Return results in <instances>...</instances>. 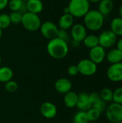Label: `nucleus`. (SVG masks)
Instances as JSON below:
<instances>
[{
    "label": "nucleus",
    "instance_id": "14",
    "mask_svg": "<svg viewBox=\"0 0 122 123\" xmlns=\"http://www.w3.org/2000/svg\"><path fill=\"white\" fill-rule=\"evenodd\" d=\"M76 107L79 110L84 112H86L91 108L92 104L90 101L89 94L87 92H81L78 94V102Z\"/></svg>",
    "mask_w": 122,
    "mask_h": 123
},
{
    "label": "nucleus",
    "instance_id": "38",
    "mask_svg": "<svg viewBox=\"0 0 122 123\" xmlns=\"http://www.w3.org/2000/svg\"><path fill=\"white\" fill-rule=\"evenodd\" d=\"M63 14H70L69 9H68V6H66V7H65V8L63 9Z\"/></svg>",
    "mask_w": 122,
    "mask_h": 123
},
{
    "label": "nucleus",
    "instance_id": "17",
    "mask_svg": "<svg viewBox=\"0 0 122 123\" xmlns=\"http://www.w3.org/2000/svg\"><path fill=\"white\" fill-rule=\"evenodd\" d=\"M106 58L111 64L122 62V51L117 48L110 50L106 55Z\"/></svg>",
    "mask_w": 122,
    "mask_h": 123
},
{
    "label": "nucleus",
    "instance_id": "18",
    "mask_svg": "<svg viewBox=\"0 0 122 123\" xmlns=\"http://www.w3.org/2000/svg\"><path fill=\"white\" fill-rule=\"evenodd\" d=\"M78 102V94L73 91H70L69 92L66 93L64 95L63 98V102L64 105L66 106L68 108H73L76 107Z\"/></svg>",
    "mask_w": 122,
    "mask_h": 123
},
{
    "label": "nucleus",
    "instance_id": "43",
    "mask_svg": "<svg viewBox=\"0 0 122 123\" xmlns=\"http://www.w3.org/2000/svg\"><path fill=\"white\" fill-rule=\"evenodd\" d=\"M122 123V121H119V122H117V123Z\"/></svg>",
    "mask_w": 122,
    "mask_h": 123
},
{
    "label": "nucleus",
    "instance_id": "7",
    "mask_svg": "<svg viewBox=\"0 0 122 123\" xmlns=\"http://www.w3.org/2000/svg\"><path fill=\"white\" fill-rule=\"evenodd\" d=\"M99 45L104 48H109L116 44L117 36L110 30L103 31L99 36Z\"/></svg>",
    "mask_w": 122,
    "mask_h": 123
},
{
    "label": "nucleus",
    "instance_id": "42",
    "mask_svg": "<svg viewBox=\"0 0 122 123\" xmlns=\"http://www.w3.org/2000/svg\"><path fill=\"white\" fill-rule=\"evenodd\" d=\"M22 1H24V2H26V1H27L28 0H22Z\"/></svg>",
    "mask_w": 122,
    "mask_h": 123
},
{
    "label": "nucleus",
    "instance_id": "39",
    "mask_svg": "<svg viewBox=\"0 0 122 123\" xmlns=\"http://www.w3.org/2000/svg\"><path fill=\"white\" fill-rule=\"evenodd\" d=\"M90 3H99L101 0H88Z\"/></svg>",
    "mask_w": 122,
    "mask_h": 123
},
{
    "label": "nucleus",
    "instance_id": "29",
    "mask_svg": "<svg viewBox=\"0 0 122 123\" xmlns=\"http://www.w3.org/2000/svg\"><path fill=\"white\" fill-rule=\"evenodd\" d=\"M113 102L122 105V86L116 88L113 92Z\"/></svg>",
    "mask_w": 122,
    "mask_h": 123
},
{
    "label": "nucleus",
    "instance_id": "25",
    "mask_svg": "<svg viewBox=\"0 0 122 123\" xmlns=\"http://www.w3.org/2000/svg\"><path fill=\"white\" fill-rule=\"evenodd\" d=\"M101 113L100 112H99L97 110L94 109L93 107H91L86 111V115L88 122H94L98 120L101 116Z\"/></svg>",
    "mask_w": 122,
    "mask_h": 123
},
{
    "label": "nucleus",
    "instance_id": "37",
    "mask_svg": "<svg viewBox=\"0 0 122 123\" xmlns=\"http://www.w3.org/2000/svg\"><path fill=\"white\" fill-rule=\"evenodd\" d=\"M119 17H122V4L119 6Z\"/></svg>",
    "mask_w": 122,
    "mask_h": 123
},
{
    "label": "nucleus",
    "instance_id": "31",
    "mask_svg": "<svg viewBox=\"0 0 122 123\" xmlns=\"http://www.w3.org/2000/svg\"><path fill=\"white\" fill-rule=\"evenodd\" d=\"M92 107H93L94 109L97 110L99 112H100L101 113H102L103 112H105L106 110V107H107L106 102H105L102 99H100L99 102H97L95 104H93L92 105Z\"/></svg>",
    "mask_w": 122,
    "mask_h": 123
},
{
    "label": "nucleus",
    "instance_id": "13",
    "mask_svg": "<svg viewBox=\"0 0 122 123\" xmlns=\"http://www.w3.org/2000/svg\"><path fill=\"white\" fill-rule=\"evenodd\" d=\"M72 82L67 78H60L55 83V90L63 94H65L72 89Z\"/></svg>",
    "mask_w": 122,
    "mask_h": 123
},
{
    "label": "nucleus",
    "instance_id": "10",
    "mask_svg": "<svg viewBox=\"0 0 122 123\" xmlns=\"http://www.w3.org/2000/svg\"><path fill=\"white\" fill-rule=\"evenodd\" d=\"M70 35L73 41L81 43L87 35V30L84 25L77 23L70 28Z\"/></svg>",
    "mask_w": 122,
    "mask_h": 123
},
{
    "label": "nucleus",
    "instance_id": "19",
    "mask_svg": "<svg viewBox=\"0 0 122 123\" xmlns=\"http://www.w3.org/2000/svg\"><path fill=\"white\" fill-rule=\"evenodd\" d=\"M114 9V2L112 0H101L99 3L98 11L104 16L109 14Z\"/></svg>",
    "mask_w": 122,
    "mask_h": 123
},
{
    "label": "nucleus",
    "instance_id": "3",
    "mask_svg": "<svg viewBox=\"0 0 122 123\" xmlns=\"http://www.w3.org/2000/svg\"><path fill=\"white\" fill-rule=\"evenodd\" d=\"M67 6L73 17L81 18L90 10V2L88 0H70Z\"/></svg>",
    "mask_w": 122,
    "mask_h": 123
},
{
    "label": "nucleus",
    "instance_id": "2",
    "mask_svg": "<svg viewBox=\"0 0 122 123\" xmlns=\"http://www.w3.org/2000/svg\"><path fill=\"white\" fill-rule=\"evenodd\" d=\"M84 26L91 31H98L101 29L104 22V16L98 9H90L83 17Z\"/></svg>",
    "mask_w": 122,
    "mask_h": 123
},
{
    "label": "nucleus",
    "instance_id": "27",
    "mask_svg": "<svg viewBox=\"0 0 122 123\" xmlns=\"http://www.w3.org/2000/svg\"><path fill=\"white\" fill-rule=\"evenodd\" d=\"M11 25V20L9 15L6 13H2L0 14V28L3 30L6 29Z\"/></svg>",
    "mask_w": 122,
    "mask_h": 123
},
{
    "label": "nucleus",
    "instance_id": "44",
    "mask_svg": "<svg viewBox=\"0 0 122 123\" xmlns=\"http://www.w3.org/2000/svg\"></svg>",
    "mask_w": 122,
    "mask_h": 123
},
{
    "label": "nucleus",
    "instance_id": "45",
    "mask_svg": "<svg viewBox=\"0 0 122 123\" xmlns=\"http://www.w3.org/2000/svg\"></svg>",
    "mask_w": 122,
    "mask_h": 123
},
{
    "label": "nucleus",
    "instance_id": "26",
    "mask_svg": "<svg viewBox=\"0 0 122 123\" xmlns=\"http://www.w3.org/2000/svg\"><path fill=\"white\" fill-rule=\"evenodd\" d=\"M24 2L22 0H9L8 7L12 12H19Z\"/></svg>",
    "mask_w": 122,
    "mask_h": 123
},
{
    "label": "nucleus",
    "instance_id": "36",
    "mask_svg": "<svg viewBox=\"0 0 122 123\" xmlns=\"http://www.w3.org/2000/svg\"><path fill=\"white\" fill-rule=\"evenodd\" d=\"M116 48L119 50L122 51V38L119 39V40L116 41Z\"/></svg>",
    "mask_w": 122,
    "mask_h": 123
},
{
    "label": "nucleus",
    "instance_id": "12",
    "mask_svg": "<svg viewBox=\"0 0 122 123\" xmlns=\"http://www.w3.org/2000/svg\"><path fill=\"white\" fill-rule=\"evenodd\" d=\"M40 112L42 115L47 119L54 118L58 112L56 106L50 102H45L40 106Z\"/></svg>",
    "mask_w": 122,
    "mask_h": 123
},
{
    "label": "nucleus",
    "instance_id": "33",
    "mask_svg": "<svg viewBox=\"0 0 122 123\" xmlns=\"http://www.w3.org/2000/svg\"><path fill=\"white\" fill-rule=\"evenodd\" d=\"M67 72H68V74L69 76H76L78 74H79L78 73V69L77 65H71V66H70L68 68Z\"/></svg>",
    "mask_w": 122,
    "mask_h": 123
},
{
    "label": "nucleus",
    "instance_id": "35",
    "mask_svg": "<svg viewBox=\"0 0 122 123\" xmlns=\"http://www.w3.org/2000/svg\"><path fill=\"white\" fill-rule=\"evenodd\" d=\"M9 0H0V10L5 9L8 6Z\"/></svg>",
    "mask_w": 122,
    "mask_h": 123
},
{
    "label": "nucleus",
    "instance_id": "11",
    "mask_svg": "<svg viewBox=\"0 0 122 123\" xmlns=\"http://www.w3.org/2000/svg\"><path fill=\"white\" fill-rule=\"evenodd\" d=\"M106 55V52L105 48L100 45H97L91 49L89 51V59L91 60L96 64H99L102 63Z\"/></svg>",
    "mask_w": 122,
    "mask_h": 123
},
{
    "label": "nucleus",
    "instance_id": "21",
    "mask_svg": "<svg viewBox=\"0 0 122 123\" xmlns=\"http://www.w3.org/2000/svg\"><path fill=\"white\" fill-rule=\"evenodd\" d=\"M14 73L11 68L8 66L0 67V82L6 83L12 79Z\"/></svg>",
    "mask_w": 122,
    "mask_h": 123
},
{
    "label": "nucleus",
    "instance_id": "28",
    "mask_svg": "<svg viewBox=\"0 0 122 123\" xmlns=\"http://www.w3.org/2000/svg\"><path fill=\"white\" fill-rule=\"evenodd\" d=\"M9 15L11 20V24H14V25L21 24L23 14L20 12H12Z\"/></svg>",
    "mask_w": 122,
    "mask_h": 123
},
{
    "label": "nucleus",
    "instance_id": "22",
    "mask_svg": "<svg viewBox=\"0 0 122 123\" xmlns=\"http://www.w3.org/2000/svg\"><path fill=\"white\" fill-rule=\"evenodd\" d=\"M83 43L86 48L91 49L99 45V37L96 35H93V34L87 35L84 38V40H83Z\"/></svg>",
    "mask_w": 122,
    "mask_h": 123
},
{
    "label": "nucleus",
    "instance_id": "15",
    "mask_svg": "<svg viewBox=\"0 0 122 123\" xmlns=\"http://www.w3.org/2000/svg\"><path fill=\"white\" fill-rule=\"evenodd\" d=\"M25 4L29 12L39 14L43 10L44 5L41 0H28Z\"/></svg>",
    "mask_w": 122,
    "mask_h": 123
},
{
    "label": "nucleus",
    "instance_id": "9",
    "mask_svg": "<svg viewBox=\"0 0 122 123\" xmlns=\"http://www.w3.org/2000/svg\"><path fill=\"white\" fill-rule=\"evenodd\" d=\"M108 79L113 82L122 81V62L111 64L106 71Z\"/></svg>",
    "mask_w": 122,
    "mask_h": 123
},
{
    "label": "nucleus",
    "instance_id": "41",
    "mask_svg": "<svg viewBox=\"0 0 122 123\" xmlns=\"http://www.w3.org/2000/svg\"><path fill=\"white\" fill-rule=\"evenodd\" d=\"M1 57L0 55V67H1Z\"/></svg>",
    "mask_w": 122,
    "mask_h": 123
},
{
    "label": "nucleus",
    "instance_id": "34",
    "mask_svg": "<svg viewBox=\"0 0 122 123\" xmlns=\"http://www.w3.org/2000/svg\"><path fill=\"white\" fill-rule=\"evenodd\" d=\"M89 98H90V101H91L92 105L101 99L99 93H98V92H92V93L89 94Z\"/></svg>",
    "mask_w": 122,
    "mask_h": 123
},
{
    "label": "nucleus",
    "instance_id": "1",
    "mask_svg": "<svg viewBox=\"0 0 122 123\" xmlns=\"http://www.w3.org/2000/svg\"><path fill=\"white\" fill-rule=\"evenodd\" d=\"M46 49L49 55L55 59L64 58L69 50L67 42L58 37L50 40L47 44Z\"/></svg>",
    "mask_w": 122,
    "mask_h": 123
},
{
    "label": "nucleus",
    "instance_id": "32",
    "mask_svg": "<svg viewBox=\"0 0 122 123\" xmlns=\"http://www.w3.org/2000/svg\"><path fill=\"white\" fill-rule=\"evenodd\" d=\"M58 37V38H60L61 40H63L67 42V40L68 38V35L67 30L59 28L58 31V33H57V37Z\"/></svg>",
    "mask_w": 122,
    "mask_h": 123
},
{
    "label": "nucleus",
    "instance_id": "16",
    "mask_svg": "<svg viewBox=\"0 0 122 123\" xmlns=\"http://www.w3.org/2000/svg\"><path fill=\"white\" fill-rule=\"evenodd\" d=\"M74 17L70 14H63L58 20V26L60 29L68 30L73 25Z\"/></svg>",
    "mask_w": 122,
    "mask_h": 123
},
{
    "label": "nucleus",
    "instance_id": "30",
    "mask_svg": "<svg viewBox=\"0 0 122 123\" xmlns=\"http://www.w3.org/2000/svg\"><path fill=\"white\" fill-rule=\"evenodd\" d=\"M4 87H5V89L8 92L14 93V92H15L18 89V84L15 81L12 79V80H10V81H9L5 83Z\"/></svg>",
    "mask_w": 122,
    "mask_h": 123
},
{
    "label": "nucleus",
    "instance_id": "23",
    "mask_svg": "<svg viewBox=\"0 0 122 123\" xmlns=\"http://www.w3.org/2000/svg\"><path fill=\"white\" fill-rule=\"evenodd\" d=\"M101 99L105 102H111L113 101V91L109 88H104L99 93Z\"/></svg>",
    "mask_w": 122,
    "mask_h": 123
},
{
    "label": "nucleus",
    "instance_id": "40",
    "mask_svg": "<svg viewBox=\"0 0 122 123\" xmlns=\"http://www.w3.org/2000/svg\"><path fill=\"white\" fill-rule=\"evenodd\" d=\"M2 34H3V30L0 28V39H1V37H2Z\"/></svg>",
    "mask_w": 122,
    "mask_h": 123
},
{
    "label": "nucleus",
    "instance_id": "4",
    "mask_svg": "<svg viewBox=\"0 0 122 123\" xmlns=\"http://www.w3.org/2000/svg\"><path fill=\"white\" fill-rule=\"evenodd\" d=\"M21 24L26 30L29 32H35L40 30L42 23L38 14L27 12L23 14Z\"/></svg>",
    "mask_w": 122,
    "mask_h": 123
},
{
    "label": "nucleus",
    "instance_id": "24",
    "mask_svg": "<svg viewBox=\"0 0 122 123\" xmlns=\"http://www.w3.org/2000/svg\"><path fill=\"white\" fill-rule=\"evenodd\" d=\"M73 123H88V120L87 117L86 112L79 110L77 112L73 118Z\"/></svg>",
    "mask_w": 122,
    "mask_h": 123
},
{
    "label": "nucleus",
    "instance_id": "20",
    "mask_svg": "<svg viewBox=\"0 0 122 123\" xmlns=\"http://www.w3.org/2000/svg\"><path fill=\"white\" fill-rule=\"evenodd\" d=\"M110 30H111L117 37L122 36V18L115 17L114 18L110 24Z\"/></svg>",
    "mask_w": 122,
    "mask_h": 123
},
{
    "label": "nucleus",
    "instance_id": "6",
    "mask_svg": "<svg viewBox=\"0 0 122 123\" xmlns=\"http://www.w3.org/2000/svg\"><path fill=\"white\" fill-rule=\"evenodd\" d=\"M77 67L78 69V73L86 76H93L97 71V64L93 63L89 58L81 60L78 63Z\"/></svg>",
    "mask_w": 122,
    "mask_h": 123
},
{
    "label": "nucleus",
    "instance_id": "8",
    "mask_svg": "<svg viewBox=\"0 0 122 123\" xmlns=\"http://www.w3.org/2000/svg\"><path fill=\"white\" fill-rule=\"evenodd\" d=\"M58 29V26L52 21H45L42 22L40 27L42 36L49 40L57 37Z\"/></svg>",
    "mask_w": 122,
    "mask_h": 123
},
{
    "label": "nucleus",
    "instance_id": "5",
    "mask_svg": "<svg viewBox=\"0 0 122 123\" xmlns=\"http://www.w3.org/2000/svg\"><path fill=\"white\" fill-rule=\"evenodd\" d=\"M106 117L111 123H116L122 120V105L113 102L106 110Z\"/></svg>",
    "mask_w": 122,
    "mask_h": 123
}]
</instances>
